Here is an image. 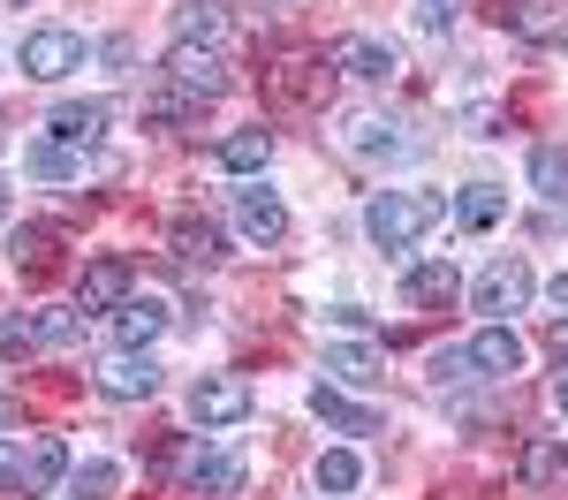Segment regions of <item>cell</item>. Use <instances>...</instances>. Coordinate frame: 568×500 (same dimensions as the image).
I'll use <instances>...</instances> for the list:
<instances>
[{"mask_svg":"<svg viewBox=\"0 0 568 500\" xmlns=\"http://www.w3.org/2000/svg\"><path fill=\"white\" fill-rule=\"evenodd\" d=\"M326 61H334L342 76H356V84H387L394 69H402V53H394L387 39H372V31H342V39L326 45Z\"/></svg>","mask_w":568,"mask_h":500,"instance_id":"obj_7","label":"cell"},{"mask_svg":"<svg viewBox=\"0 0 568 500\" xmlns=\"http://www.w3.org/2000/svg\"><path fill=\"white\" fill-rule=\"evenodd\" d=\"M546 296H554V312H568V273H554V280H546Z\"/></svg>","mask_w":568,"mask_h":500,"instance_id":"obj_39","label":"cell"},{"mask_svg":"<svg viewBox=\"0 0 568 500\" xmlns=\"http://www.w3.org/2000/svg\"><path fill=\"white\" fill-rule=\"evenodd\" d=\"M265 160H273V130H235L213 144V167L220 175H258Z\"/></svg>","mask_w":568,"mask_h":500,"instance_id":"obj_22","label":"cell"},{"mask_svg":"<svg viewBox=\"0 0 568 500\" xmlns=\"http://www.w3.org/2000/svg\"><path fill=\"white\" fill-rule=\"evenodd\" d=\"M168 304H160V296H130V304H122V312H114V349H152V341H160V334H168Z\"/></svg>","mask_w":568,"mask_h":500,"instance_id":"obj_18","label":"cell"},{"mask_svg":"<svg viewBox=\"0 0 568 500\" xmlns=\"http://www.w3.org/2000/svg\"><path fill=\"white\" fill-rule=\"evenodd\" d=\"M311 478H318L326 500H349L356 486H364V462H356V448H326L318 462H311Z\"/></svg>","mask_w":568,"mask_h":500,"instance_id":"obj_27","label":"cell"},{"mask_svg":"<svg viewBox=\"0 0 568 500\" xmlns=\"http://www.w3.org/2000/svg\"><path fill=\"white\" fill-rule=\"evenodd\" d=\"M106 122H114V106H106V99H61V106L45 114V136H61V144H77V152H84V144L106 136Z\"/></svg>","mask_w":568,"mask_h":500,"instance_id":"obj_12","label":"cell"},{"mask_svg":"<svg viewBox=\"0 0 568 500\" xmlns=\"http://www.w3.org/2000/svg\"><path fill=\"white\" fill-rule=\"evenodd\" d=\"M516 478H524V486H554V478H568V448L561 440H530V448L516 455Z\"/></svg>","mask_w":568,"mask_h":500,"instance_id":"obj_30","label":"cell"},{"mask_svg":"<svg viewBox=\"0 0 568 500\" xmlns=\"http://www.w3.org/2000/svg\"><path fill=\"white\" fill-rule=\"evenodd\" d=\"M455 8H463V0H425V31H447V23H455Z\"/></svg>","mask_w":568,"mask_h":500,"instance_id":"obj_36","label":"cell"},{"mask_svg":"<svg viewBox=\"0 0 568 500\" xmlns=\"http://www.w3.org/2000/svg\"><path fill=\"white\" fill-rule=\"evenodd\" d=\"M16 221V197H8V182H0V227Z\"/></svg>","mask_w":568,"mask_h":500,"instance_id":"obj_40","label":"cell"},{"mask_svg":"<svg viewBox=\"0 0 568 500\" xmlns=\"http://www.w3.org/2000/svg\"><path fill=\"white\" fill-rule=\"evenodd\" d=\"M91 379H99L106 402H152V395H160V364H152V349H114Z\"/></svg>","mask_w":568,"mask_h":500,"instance_id":"obj_5","label":"cell"},{"mask_svg":"<svg viewBox=\"0 0 568 500\" xmlns=\"http://www.w3.org/2000/svg\"><path fill=\"white\" fill-rule=\"evenodd\" d=\"M114 486H122V462H84V470H69V493L77 500H114Z\"/></svg>","mask_w":568,"mask_h":500,"instance_id":"obj_31","label":"cell"},{"mask_svg":"<svg viewBox=\"0 0 568 500\" xmlns=\"http://www.w3.org/2000/svg\"><path fill=\"white\" fill-rule=\"evenodd\" d=\"M61 478H69V440H61V432H39L31 455H23V486H16V493L39 500V493H53Z\"/></svg>","mask_w":568,"mask_h":500,"instance_id":"obj_19","label":"cell"},{"mask_svg":"<svg viewBox=\"0 0 568 500\" xmlns=\"http://www.w3.org/2000/svg\"><path fill=\"white\" fill-rule=\"evenodd\" d=\"M130 288H136V273H130V258H91L84 266V288H77V312H122L130 304Z\"/></svg>","mask_w":568,"mask_h":500,"instance_id":"obj_10","label":"cell"},{"mask_svg":"<svg viewBox=\"0 0 568 500\" xmlns=\"http://www.w3.org/2000/svg\"><path fill=\"white\" fill-rule=\"evenodd\" d=\"M326 371H334V387H379L387 379V357L372 341H334L326 349Z\"/></svg>","mask_w":568,"mask_h":500,"instance_id":"obj_21","label":"cell"},{"mask_svg":"<svg viewBox=\"0 0 568 500\" xmlns=\"http://www.w3.org/2000/svg\"><path fill=\"white\" fill-rule=\"evenodd\" d=\"M524 175H530V190H538L546 205H568V144H538Z\"/></svg>","mask_w":568,"mask_h":500,"instance_id":"obj_28","label":"cell"},{"mask_svg":"<svg viewBox=\"0 0 568 500\" xmlns=\"http://www.w3.org/2000/svg\"><path fill=\"white\" fill-rule=\"evenodd\" d=\"M470 379H485L470 349H433V357H425V387H433V395H455V387H470Z\"/></svg>","mask_w":568,"mask_h":500,"instance_id":"obj_29","label":"cell"},{"mask_svg":"<svg viewBox=\"0 0 568 500\" xmlns=\"http://www.w3.org/2000/svg\"><path fill=\"white\" fill-rule=\"evenodd\" d=\"M546 349H554V357L568 364V318H554V326H546Z\"/></svg>","mask_w":568,"mask_h":500,"instance_id":"obj_37","label":"cell"},{"mask_svg":"<svg viewBox=\"0 0 568 500\" xmlns=\"http://www.w3.org/2000/svg\"><path fill=\"white\" fill-rule=\"evenodd\" d=\"M470 357H478L485 379H516V371H524V334H516L508 318H485L478 341H470Z\"/></svg>","mask_w":568,"mask_h":500,"instance_id":"obj_14","label":"cell"},{"mask_svg":"<svg viewBox=\"0 0 568 500\" xmlns=\"http://www.w3.org/2000/svg\"><path fill=\"white\" fill-rule=\"evenodd\" d=\"M8 258H16L23 280H45V273L61 266V258H53V227H16V235H8Z\"/></svg>","mask_w":568,"mask_h":500,"instance_id":"obj_26","label":"cell"},{"mask_svg":"<svg viewBox=\"0 0 568 500\" xmlns=\"http://www.w3.org/2000/svg\"><path fill=\"white\" fill-rule=\"evenodd\" d=\"M538 296V273L524 266V258H493V266L470 280V312H485V318H516Z\"/></svg>","mask_w":568,"mask_h":500,"instance_id":"obj_3","label":"cell"},{"mask_svg":"<svg viewBox=\"0 0 568 500\" xmlns=\"http://www.w3.org/2000/svg\"><path fill=\"white\" fill-rule=\"evenodd\" d=\"M23 167L39 182H84V152L61 144V136H39V144H23Z\"/></svg>","mask_w":568,"mask_h":500,"instance_id":"obj_23","label":"cell"},{"mask_svg":"<svg viewBox=\"0 0 568 500\" xmlns=\"http://www.w3.org/2000/svg\"><path fill=\"white\" fill-rule=\"evenodd\" d=\"M273 84H281V99H288V106H311L318 91L334 84V61H311V53H296V61H281V76H273Z\"/></svg>","mask_w":568,"mask_h":500,"instance_id":"obj_25","label":"cell"},{"mask_svg":"<svg viewBox=\"0 0 568 500\" xmlns=\"http://www.w3.org/2000/svg\"><path fill=\"white\" fill-rule=\"evenodd\" d=\"M227 23H235V16H227L220 0H175V8H168V31H175V45H213V53H220Z\"/></svg>","mask_w":568,"mask_h":500,"instance_id":"obj_13","label":"cell"},{"mask_svg":"<svg viewBox=\"0 0 568 500\" xmlns=\"http://www.w3.org/2000/svg\"><path fill=\"white\" fill-rule=\"evenodd\" d=\"M311 417L326 425V432H349V440H364V432H379V409H364V402H349L334 379H318L311 387Z\"/></svg>","mask_w":568,"mask_h":500,"instance_id":"obj_15","label":"cell"},{"mask_svg":"<svg viewBox=\"0 0 568 500\" xmlns=\"http://www.w3.org/2000/svg\"><path fill=\"white\" fill-rule=\"evenodd\" d=\"M39 349V318L31 312H0V357H31Z\"/></svg>","mask_w":568,"mask_h":500,"instance_id":"obj_33","label":"cell"},{"mask_svg":"<svg viewBox=\"0 0 568 500\" xmlns=\"http://www.w3.org/2000/svg\"><path fill=\"white\" fill-rule=\"evenodd\" d=\"M168 251H175L182 266H220V258H227V235H220V221H213V213L182 205L175 221H168Z\"/></svg>","mask_w":568,"mask_h":500,"instance_id":"obj_9","label":"cell"},{"mask_svg":"<svg viewBox=\"0 0 568 500\" xmlns=\"http://www.w3.org/2000/svg\"><path fill=\"white\" fill-rule=\"evenodd\" d=\"M554 409H561V417H568V379H561V387H554Z\"/></svg>","mask_w":568,"mask_h":500,"instance_id":"obj_41","label":"cell"},{"mask_svg":"<svg viewBox=\"0 0 568 500\" xmlns=\"http://www.w3.org/2000/svg\"><path fill=\"white\" fill-rule=\"evenodd\" d=\"M160 84L190 91V99L205 106V99H220V91H227V69H220V53H213V45H175V53L160 61Z\"/></svg>","mask_w":568,"mask_h":500,"instance_id":"obj_8","label":"cell"},{"mask_svg":"<svg viewBox=\"0 0 568 500\" xmlns=\"http://www.w3.org/2000/svg\"><path fill=\"white\" fill-rule=\"evenodd\" d=\"M439 221H447V197H439V190H379V197L364 205V235H372L379 251H409V243H425Z\"/></svg>","mask_w":568,"mask_h":500,"instance_id":"obj_1","label":"cell"},{"mask_svg":"<svg viewBox=\"0 0 568 500\" xmlns=\"http://www.w3.org/2000/svg\"><path fill=\"white\" fill-rule=\"evenodd\" d=\"M235 227H243V243H281L288 235V205L265 190V182H251V190H235Z\"/></svg>","mask_w":568,"mask_h":500,"instance_id":"obj_11","label":"cell"},{"mask_svg":"<svg viewBox=\"0 0 568 500\" xmlns=\"http://www.w3.org/2000/svg\"><path fill=\"white\" fill-rule=\"evenodd\" d=\"M31 318H39V349H69L77 326H84V312H69V304H45V312H31Z\"/></svg>","mask_w":568,"mask_h":500,"instance_id":"obj_32","label":"cell"},{"mask_svg":"<svg viewBox=\"0 0 568 500\" xmlns=\"http://www.w3.org/2000/svg\"><path fill=\"white\" fill-rule=\"evenodd\" d=\"M84 61H91V39H84V31H69V23H39V31L23 39V76H39V84L77 76Z\"/></svg>","mask_w":568,"mask_h":500,"instance_id":"obj_2","label":"cell"},{"mask_svg":"<svg viewBox=\"0 0 568 500\" xmlns=\"http://www.w3.org/2000/svg\"><path fill=\"white\" fill-rule=\"evenodd\" d=\"M402 296H409L417 312H447V304L463 296V273H455V258H425V266L402 273Z\"/></svg>","mask_w":568,"mask_h":500,"instance_id":"obj_16","label":"cell"},{"mask_svg":"<svg viewBox=\"0 0 568 500\" xmlns=\"http://www.w3.org/2000/svg\"><path fill=\"white\" fill-rule=\"evenodd\" d=\"M500 23H508L516 39H530V45L568 39V23H561V8H554V0H500Z\"/></svg>","mask_w":568,"mask_h":500,"instance_id":"obj_20","label":"cell"},{"mask_svg":"<svg viewBox=\"0 0 568 500\" xmlns=\"http://www.w3.org/2000/svg\"><path fill=\"white\" fill-rule=\"evenodd\" d=\"M16 425H23V402H16V395H0V432H16Z\"/></svg>","mask_w":568,"mask_h":500,"instance_id":"obj_38","label":"cell"},{"mask_svg":"<svg viewBox=\"0 0 568 500\" xmlns=\"http://www.w3.org/2000/svg\"><path fill=\"white\" fill-rule=\"evenodd\" d=\"M326 318H334L342 334H372V312H356V304H334V312H326Z\"/></svg>","mask_w":568,"mask_h":500,"instance_id":"obj_35","label":"cell"},{"mask_svg":"<svg viewBox=\"0 0 568 500\" xmlns=\"http://www.w3.org/2000/svg\"><path fill=\"white\" fill-rule=\"evenodd\" d=\"M190 417L220 432V425H243L251 417V379H235V371H205L197 387H190Z\"/></svg>","mask_w":568,"mask_h":500,"instance_id":"obj_4","label":"cell"},{"mask_svg":"<svg viewBox=\"0 0 568 500\" xmlns=\"http://www.w3.org/2000/svg\"><path fill=\"white\" fill-rule=\"evenodd\" d=\"M342 144H349L356 160H402L409 152V136H402V122H387V114H349V130H342Z\"/></svg>","mask_w":568,"mask_h":500,"instance_id":"obj_17","label":"cell"},{"mask_svg":"<svg viewBox=\"0 0 568 500\" xmlns=\"http://www.w3.org/2000/svg\"><path fill=\"white\" fill-rule=\"evenodd\" d=\"M447 213H455V227H470V235H478V227H500V221H508V190L470 182V190H455V205H447Z\"/></svg>","mask_w":568,"mask_h":500,"instance_id":"obj_24","label":"cell"},{"mask_svg":"<svg viewBox=\"0 0 568 500\" xmlns=\"http://www.w3.org/2000/svg\"><path fill=\"white\" fill-rule=\"evenodd\" d=\"M16 486H23V455L0 440V493H16Z\"/></svg>","mask_w":568,"mask_h":500,"instance_id":"obj_34","label":"cell"},{"mask_svg":"<svg viewBox=\"0 0 568 500\" xmlns=\"http://www.w3.org/2000/svg\"><path fill=\"white\" fill-rule=\"evenodd\" d=\"M243 478H251V462L227 455V448H197L190 462H182V493H197V500H235Z\"/></svg>","mask_w":568,"mask_h":500,"instance_id":"obj_6","label":"cell"}]
</instances>
